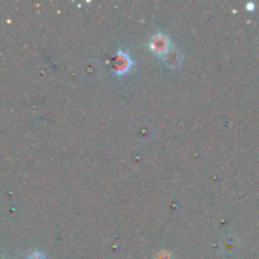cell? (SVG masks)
Here are the masks:
<instances>
[{
	"label": "cell",
	"mask_w": 259,
	"mask_h": 259,
	"mask_svg": "<svg viewBox=\"0 0 259 259\" xmlns=\"http://www.w3.org/2000/svg\"><path fill=\"white\" fill-rule=\"evenodd\" d=\"M164 63L169 67H177L180 63L182 62V56L181 53L179 52V50L176 48H171V50L167 52V55L163 57Z\"/></svg>",
	"instance_id": "3"
},
{
	"label": "cell",
	"mask_w": 259,
	"mask_h": 259,
	"mask_svg": "<svg viewBox=\"0 0 259 259\" xmlns=\"http://www.w3.org/2000/svg\"><path fill=\"white\" fill-rule=\"evenodd\" d=\"M132 66V60L125 52L120 51L114 58V71L116 73H125Z\"/></svg>",
	"instance_id": "2"
},
{
	"label": "cell",
	"mask_w": 259,
	"mask_h": 259,
	"mask_svg": "<svg viewBox=\"0 0 259 259\" xmlns=\"http://www.w3.org/2000/svg\"><path fill=\"white\" fill-rule=\"evenodd\" d=\"M27 259H46V257L42 254V253L33 252V253H30L29 255H28Z\"/></svg>",
	"instance_id": "4"
},
{
	"label": "cell",
	"mask_w": 259,
	"mask_h": 259,
	"mask_svg": "<svg viewBox=\"0 0 259 259\" xmlns=\"http://www.w3.org/2000/svg\"><path fill=\"white\" fill-rule=\"evenodd\" d=\"M149 47H151L152 52L156 55L164 57L169 50H171V45H169L168 37L163 34V33H157L149 40Z\"/></svg>",
	"instance_id": "1"
},
{
	"label": "cell",
	"mask_w": 259,
	"mask_h": 259,
	"mask_svg": "<svg viewBox=\"0 0 259 259\" xmlns=\"http://www.w3.org/2000/svg\"><path fill=\"white\" fill-rule=\"evenodd\" d=\"M161 259H169V257H168V255H164V257H163V255H161Z\"/></svg>",
	"instance_id": "5"
}]
</instances>
